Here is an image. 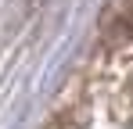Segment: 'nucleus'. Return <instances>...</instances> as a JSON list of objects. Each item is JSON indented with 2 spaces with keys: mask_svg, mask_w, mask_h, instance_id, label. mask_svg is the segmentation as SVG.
Instances as JSON below:
<instances>
[{
  "mask_svg": "<svg viewBox=\"0 0 133 129\" xmlns=\"http://www.w3.org/2000/svg\"><path fill=\"white\" fill-rule=\"evenodd\" d=\"M54 129H61V126H54Z\"/></svg>",
  "mask_w": 133,
  "mask_h": 129,
  "instance_id": "nucleus-1",
  "label": "nucleus"
}]
</instances>
